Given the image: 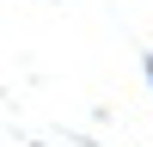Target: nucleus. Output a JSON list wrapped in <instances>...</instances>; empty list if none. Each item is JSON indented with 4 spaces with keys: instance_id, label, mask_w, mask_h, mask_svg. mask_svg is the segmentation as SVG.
I'll return each instance as SVG.
<instances>
[{
    "instance_id": "obj_1",
    "label": "nucleus",
    "mask_w": 153,
    "mask_h": 147,
    "mask_svg": "<svg viewBox=\"0 0 153 147\" xmlns=\"http://www.w3.org/2000/svg\"><path fill=\"white\" fill-rule=\"evenodd\" d=\"M147 80H153V55H147Z\"/></svg>"
}]
</instances>
